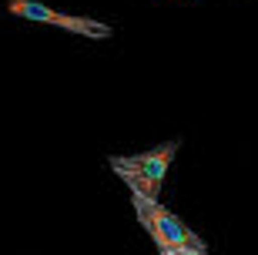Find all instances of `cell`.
Returning <instances> with one entry per match:
<instances>
[{
	"instance_id": "cell-5",
	"label": "cell",
	"mask_w": 258,
	"mask_h": 255,
	"mask_svg": "<svg viewBox=\"0 0 258 255\" xmlns=\"http://www.w3.org/2000/svg\"><path fill=\"white\" fill-rule=\"evenodd\" d=\"M158 255H171V252H158Z\"/></svg>"
},
{
	"instance_id": "cell-3",
	"label": "cell",
	"mask_w": 258,
	"mask_h": 255,
	"mask_svg": "<svg viewBox=\"0 0 258 255\" xmlns=\"http://www.w3.org/2000/svg\"><path fill=\"white\" fill-rule=\"evenodd\" d=\"M158 222H161V232H164V238H168V245H171V248H191V252L208 255L205 238H198L181 218L174 215V212H168L164 205H158Z\"/></svg>"
},
{
	"instance_id": "cell-1",
	"label": "cell",
	"mask_w": 258,
	"mask_h": 255,
	"mask_svg": "<svg viewBox=\"0 0 258 255\" xmlns=\"http://www.w3.org/2000/svg\"><path fill=\"white\" fill-rule=\"evenodd\" d=\"M178 148H181V141H164V144H158L151 151H141V155H111L107 165L131 188V195L158 198L161 185H164V175L171 168Z\"/></svg>"
},
{
	"instance_id": "cell-4",
	"label": "cell",
	"mask_w": 258,
	"mask_h": 255,
	"mask_svg": "<svg viewBox=\"0 0 258 255\" xmlns=\"http://www.w3.org/2000/svg\"><path fill=\"white\" fill-rule=\"evenodd\" d=\"M171 255H201V252H191V248H171Z\"/></svg>"
},
{
	"instance_id": "cell-2",
	"label": "cell",
	"mask_w": 258,
	"mask_h": 255,
	"mask_svg": "<svg viewBox=\"0 0 258 255\" xmlns=\"http://www.w3.org/2000/svg\"><path fill=\"white\" fill-rule=\"evenodd\" d=\"M4 7L20 20H30V24H50V27L71 30V34H81V37L91 40H107L114 34L111 24H101L94 17H74V14H60V10L40 4V0H4Z\"/></svg>"
}]
</instances>
